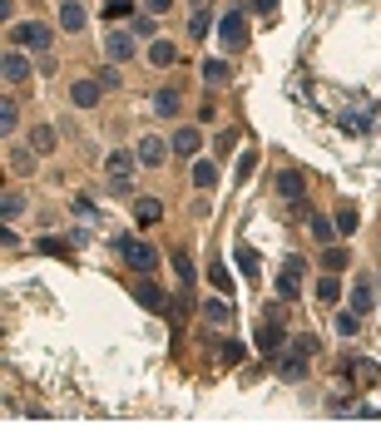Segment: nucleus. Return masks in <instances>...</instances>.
<instances>
[{"label": "nucleus", "mask_w": 381, "mask_h": 445, "mask_svg": "<svg viewBox=\"0 0 381 445\" xmlns=\"http://www.w3.org/2000/svg\"><path fill=\"white\" fill-rule=\"evenodd\" d=\"M134 163H139V158H134L129 149H114V153L104 158V174H109V188H114L119 198H129V193H134Z\"/></svg>", "instance_id": "nucleus-1"}, {"label": "nucleus", "mask_w": 381, "mask_h": 445, "mask_svg": "<svg viewBox=\"0 0 381 445\" xmlns=\"http://www.w3.org/2000/svg\"><path fill=\"white\" fill-rule=\"evenodd\" d=\"M287 342V322L278 317V312H267L262 322H257V331H253V347L262 352V356H272V352H278Z\"/></svg>", "instance_id": "nucleus-2"}, {"label": "nucleus", "mask_w": 381, "mask_h": 445, "mask_svg": "<svg viewBox=\"0 0 381 445\" xmlns=\"http://www.w3.org/2000/svg\"><path fill=\"white\" fill-rule=\"evenodd\" d=\"M218 40H223V50H243L248 45V10H228L218 20Z\"/></svg>", "instance_id": "nucleus-3"}, {"label": "nucleus", "mask_w": 381, "mask_h": 445, "mask_svg": "<svg viewBox=\"0 0 381 445\" xmlns=\"http://www.w3.org/2000/svg\"><path fill=\"white\" fill-rule=\"evenodd\" d=\"M119 252H124V262H129L134 272H154V267H158V252H154L144 238H119Z\"/></svg>", "instance_id": "nucleus-4"}, {"label": "nucleus", "mask_w": 381, "mask_h": 445, "mask_svg": "<svg viewBox=\"0 0 381 445\" xmlns=\"http://www.w3.org/2000/svg\"><path fill=\"white\" fill-rule=\"evenodd\" d=\"M10 40H15V45H25V50H45V45H54L50 25H40V20H20V25L10 30Z\"/></svg>", "instance_id": "nucleus-5"}, {"label": "nucleus", "mask_w": 381, "mask_h": 445, "mask_svg": "<svg viewBox=\"0 0 381 445\" xmlns=\"http://www.w3.org/2000/svg\"><path fill=\"white\" fill-rule=\"evenodd\" d=\"M278 198H287V203L302 213V208H307V179H302L297 169H283V174H278Z\"/></svg>", "instance_id": "nucleus-6"}, {"label": "nucleus", "mask_w": 381, "mask_h": 445, "mask_svg": "<svg viewBox=\"0 0 381 445\" xmlns=\"http://www.w3.org/2000/svg\"><path fill=\"white\" fill-rule=\"evenodd\" d=\"M99 99H104V89H99V80H94V75L70 80V104H75V109H94Z\"/></svg>", "instance_id": "nucleus-7"}, {"label": "nucleus", "mask_w": 381, "mask_h": 445, "mask_svg": "<svg viewBox=\"0 0 381 445\" xmlns=\"http://www.w3.org/2000/svg\"><path fill=\"white\" fill-rule=\"evenodd\" d=\"M302 272H307L302 257H287L283 262V272H278V297H297L302 292Z\"/></svg>", "instance_id": "nucleus-8"}, {"label": "nucleus", "mask_w": 381, "mask_h": 445, "mask_svg": "<svg viewBox=\"0 0 381 445\" xmlns=\"http://www.w3.org/2000/svg\"><path fill=\"white\" fill-rule=\"evenodd\" d=\"M134 302H139V307H149V312H158V307H169V297H163V287L154 282L149 272H144L139 282H134Z\"/></svg>", "instance_id": "nucleus-9"}, {"label": "nucleus", "mask_w": 381, "mask_h": 445, "mask_svg": "<svg viewBox=\"0 0 381 445\" xmlns=\"http://www.w3.org/2000/svg\"><path fill=\"white\" fill-rule=\"evenodd\" d=\"M104 54H109L114 65L134 60V35H124V30H109V35H104Z\"/></svg>", "instance_id": "nucleus-10"}, {"label": "nucleus", "mask_w": 381, "mask_h": 445, "mask_svg": "<svg viewBox=\"0 0 381 445\" xmlns=\"http://www.w3.org/2000/svg\"><path fill=\"white\" fill-rule=\"evenodd\" d=\"M163 153H169V144H163L158 134H144V139H139V163H144V169H158Z\"/></svg>", "instance_id": "nucleus-11"}, {"label": "nucleus", "mask_w": 381, "mask_h": 445, "mask_svg": "<svg viewBox=\"0 0 381 445\" xmlns=\"http://www.w3.org/2000/svg\"><path fill=\"white\" fill-rule=\"evenodd\" d=\"M0 75H6L10 84H20V80H30V60L20 50H6V60H0Z\"/></svg>", "instance_id": "nucleus-12"}, {"label": "nucleus", "mask_w": 381, "mask_h": 445, "mask_svg": "<svg viewBox=\"0 0 381 445\" xmlns=\"http://www.w3.org/2000/svg\"><path fill=\"white\" fill-rule=\"evenodd\" d=\"M307 361H312V356H302L297 347H287V356L278 361V376H283V381H302V376H307Z\"/></svg>", "instance_id": "nucleus-13"}, {"label": "nucleus", "mask_w": 381, "mask_h": 445, "mask_svg": "<svg viewBox=\"0 0 381 445\" xmlns=\"http://www.w3.org/2000/svg\"><path fill=\"white\" fill-rule=\"evenodd\" d=\"M84 6H80V0H65V6H60V30H70V35H80L84 30Z\"/></svg>", "instance_id": "nucleus-14"}, {"label": "nucleus", "mask_w": 381, "mask_h": 445, "mask_svg": "<svg viewBox=\"0 0 381 445\" xmlns=\"http://www.w3.org/2000/svg\"><path fill=\"white\" fill-rule=\"evenodd\" d=\"M174 60H179L174 40H154V45H149V65H154V70H169Z\"/></svg>", "instance_id": "nucleus-15"}, {"label": "nucleus", "mask_w": 381, "mask_h": 445, "mask_svg": "<svg viewBox=\"0 0 381 445\" xmlns=\"http://www.w3.org/2000/svg\"><path fill=\"white\" fill-rule=\"evenodd\" d=\"M332 222H337V233H342V238H352V233L361 228V213H357V203H337V218H332Z\"/></svg>", "instance_id": "nucleus-16"}, {"label": "nucleus", "mask_w": 381, "mask_h": 445, "mask_svg": "<svg viewBox=\"0 0 381 445\" xmlns=\"http://www.w3.org/2000/svg\"><path fill=\"white\" fill-rule=\"evenodd\" d=\"M307 228H312V238H317V243H332V238H342V233H337V222L327 218V213H307Z\"/></svg>", "instance_id": "nucleus-17"}, {"label": "nucleus", "mask_w": 381, "mask_h": 445, "mask_svg": "<svg viewBox=\"0 0 381 445\" xmlns=\"http://www.w3.org/2000/svg\"><path fill=\"white\" fill-rule=\"evenodd\" d=\"M371 307H376V292H371V277H361V282L352 287V312H361V317H366Z\"/></svg>", "instance_id": "nucleus-18"}, {"label": "nucleus", "mask_w": 381, "mask_h": 445, "mask_svg": "<svg viewBox=\"0 0 381 445\" xmlns=\"http://www.w3.org/2000/svg\"><path fill=\"white\" fill-rule=\"evenodd\" d=\"M154 114H158V119H174V114H179V89H158V94H154Z\"/></svg>", "instance_id": "nucleus-19"}, {"label": "nucleus", "mask_w": 381, "mask_h": 445, "mask_svg": "<svg viewBox=\"0 0 381 445\" xmlns=\"http://www.w3.org/2000/svg\"><path fill=\"white\" fill-rule=\"evenodd\" d=\"M342 129H352V134H371V129H376V109H357V114H347Z\"/></svg>", "instance_id": "nucleus-20"}, {"label": "nucleus", "mask_w": 381, "mask_h": 445, "mask_svg": "<svg viewBox=\"0 0 381 445\" xmlns=\"http://www.w3.org/2000/svg\"><path fill=\"white\" fill-rule=\"evenodd\" d=\"M218 183V163L213 158H198L193 163V188H213Z\"/></svg>", "instance_id": "nucleus-21"}, {"label": "nucleus", "mask_w": 381, "mask_h": 445, "mask_svg": "<svg viewBox=\"0 0 381 445\" xmlns=\"http://www.w3.org/2000/svg\"><path fill=\"white\" fill-rule=\"evenodd\" d=\"M317 297H322L327 307H337V302H342V277H332V272H327L322 282H317Z\"/></svg>", "instance_id": "nucleus-22"}, {"label": "nucleus", "mask_w": 381, "mask_h": 445, "mask_svg": "<svg viewBox=\"0 0 381 445\" xmlns=\"http://www.w3.org/2000/svg\"><path fill=\"white\" fill-rule=\"evenodd\" d=\"M203 317H208L213 326H228V322H233V307H228V302H213V297H208V302H203Z\"/></svg>", "instance_id": "nucleus-23"}, {"label": "nucleus", "mask_w": 381, "mask_h": 445, "mask_svg": "<svg viewBox=\"0 0 381 445\" xmlns=\"http://www.w3.org/2000/svg\"><path fill=\"white\" fill-rule=\"evenodd\" d=\"M208 282H213L218 292H223V297H228V292H233V272H228L223 262H208Z\"/></svg>", "instance_id": "nucleus-24"}, {"label": "nucleus", "mask_w": 381, "mask_h": 445, "mask_svg": "<svg viewBox=\"0 0 381 445\" xmlns=\"http://www.w3.org/2000/svg\"><path fill=\"white\" fill-rule=\"evenodd\" d=\"M238 272H243V277H253V282H257V272H262V257H257L253 248H238Z\"/></svg>", "instance_id": "nucleus-25"}, {"label": "nucleus", "mask_w": 381, "mask_h": 445, "mask_svg": "<svg viewBox=\"0 0 381 445\" xmlns=\"http://www.w3.org/2000/svg\"><path fill=\"white\" fill-rule=\"evenodd\" d=\"M203 84H228V60H203Z\"/></svg>", "instance_id": "nucleus-26"}, {"label": "nucleus", "mask_w": 381, "mask_h": 445, "mask_svg": "<svg viewBox=\"0 0 381 445\" xmlns=\"http://www.w3.org/2000/svg\"><path fill=\"white\" fill-rule=\"evenodd\" d=\"M20 213H25V193H0V218L10 222V218H20Z\"/></svg>", "instance_id": "nucleus-27"}, {"label": "nucleus", "mask_w": 381, "mask_h": 445, "mask_svg": "<svg viewBox=\"0 0 381 445\" xmlns=\"http://www.w3.org/2000/svg\"><path fill=\"white\" fill-rule=\"evenodd\" d=\"M15 124H20V109H15V99H6V104H0V134H15Z\"/></svg>", "instance_id": "nucleus-28"}, {"label": "nucleus", "mask_w": 381, "mask_h": 445, "mask_svg": "<svg viewBox=\"0 0 381 445\" xmlns=\"http://www.w3.org/2000/svg\"><path fill=\"white\" fill-rule=\"evenodd\" d=\"M337 331H342V337H357V331H361V312L342 307V312H337Z\"/></svg>", "instance_id": "nucleus-29"}, {"label": "nucleus", "mask_w": 381, "mask_h": 445, "mask_svg": "<svg viewBox=\"0 0 381 445\" xmlns=\"http://www.w3.org/2000/svg\"><path fill=\"white\" fill-rule=\"evenodd\" d=\"M174 153H198V129H174Z\"/></svg>", "instance_id": "nucleus-30"}, {"label": "nucleus", "mask_w": 381, "mask_h": 445, "mask_svg": "<svg viewBox=\"0 0 381 445\" xmlns=\"http://www.w3.org/2000/svg\"><path fill=\"white\" fill-rule=\"evenodd\" d=\"M163 218V203L158 198H139V222H144V228H149V222H158Z\"/></svg>", "instance_id": "nucleus-31"}, {"label": "nucleus", "mask_w": 381, "mask_h": 445, "mask_svg": "<svg viewBox=\"0 0 381 445\" xmlns=\"http://www.w3.org/2000/svg\"><path fill=\"white\" fill-rule=\"evenodd\" d=\"M208 25H213V20H208V10L198 6V10L188 15V35H193V40H203V35H208Z\"/></svg>", "instance_id": "nucleus-32"}, {"label": "nucleus", "mask_w": 381, "mask_h": 445, "mask_svg": "<svg viewBox=\"0 0 381 445\" xmlns=\"http://www.w3.org/2000/svg\"><path fill=\"white\" fill-rule=\"evenodd\" d=\"M30 149H35V153H45V149H54V129H50V124H40V129L30 134Z\"/></svg>", "instance_id": "nucleus-33"}, {"label": "nucleus", "mask_w": 381, "mask_h": 445, "mask_svg": "<svg viewBox=\"0 0 381 445\" xmlns=\"http://www.w3.org/2000/svg\"><path fill=\"white\" fill-rule=\"evenodd\" d=\"M322 262H327V272H342L352 257H347V248H332V243H327V257H322Z\"/></svg>", "instance_id": "nucleus-34"}, {"label": "nucleus", "mask_w": 381, "mask_h": 445, "mask_svg": "<svg viewBox=\"0 0 381 445\" xmlns=\"http://www.w3.org/2000/svg\"><path fill=\"white\" fill-rule=\"evenodd\" d=\"M104 15H109V20H124V15H134V0H104Z\"/></svg>", "instance_id": "nucleus-35"}, {"label": "nucleus", "mask_w": 381, "mask_h": 445, "mask_svg": "<svg viewBox=\"0 0 381 445\" xmlns=\"http://www.w3.org/2000/svg\"><path fill=\"white\" fill-rule=\"evenodd\" d=\"M174 267H179V282L193 287V262H188V252H174Z\"/></svg>", "instance_id": "nucleus-36"}, {"label": "nucleus", "mask_w": 381, "mask_h": 445, "mask_svg": "<svg viewBox=\"0 0 381 445\" xmlns=\"http://www.w3.org/2000/svg\"><path fill=\"white\" fill-rule=\"evenodd\" d=\"M94 80H99V89H119V84H124V80H119V70H114V65H104V70H99V75H94Z\"/></svg>", "instance_id": "nucleus-37"}, {"label": "nucleus", "mask_w": 381, "mask_h": 445, "mask_svg": "<svg viewBox=\"0 0 381 445\" xmlns=\"http://www.w3.org/2000/svg\"><path fill=\"white\" fill-rule=\"evenodd\" d=\"M35 248H40V252H54V257H65V252H70V243H60V238H40Z\"/></svg>", "instance_id": "nucleus-38"}, {"label": "nucleus", "mask_w": 381, "mask_h": 445, "mask_svg": "<svg viewBox=\"0 0 381 445\" xmlns=\"http://www.w3.org/2000/svg\"><path fill=\"white\" fill-rule=\"evenodd\" d=\"M134 35H144V40H154V15H149V10H144V15L134 20Z\"/></svg>", "instance_id": "nucleus-39"}, {"label": "nucleus", "mask_w": 381, "mask_h": 445, "mask_svg": "<svg viewBox=\"0 0 381 445\" xmlns=\"http://www.w3.org/2000/svg\"><path fill=\"white\" fill-rule=\"evenodd\" d=\"M243 352H248L243 342H223V361H243Z\"/></svg>", "instance_id": "nucleus-40"}, {"label": "nucleus", "mask_w": 381, "mask_h": 445, "mask_svg": "<svg viewBox=\"0 0 381 445\" xmlns=\"http://www.w3.org/2000/svg\"><path fill=\"white\" fill-rule=\"evenodd\" d=\"M144 10L149 15H163V10H174V0H144Z\"/></svg>", "instance_id": "nucleus-41"}, {"label": "nucleus", "mask_w": 381, "mask_h": 445, "mask_svg": "<svg viewBox=\"0 0 381 445\" xmlns=\"http://www.w3.org/2000/svg\"><path fill=\"white\" fill-rule=\"evenodd\" d=\"M10 163H15V169H30L35 158H30V149H15V153H10Z\"/></svg>", "instance_id": "nucleus-42"}, {"label": "nucleus", "mask_w": 381, "mask_h": 445, "mask_svg": "<svg viewBox=\"0 0 381 445\" xmlns=\"http://www.w3.org/2000/svg\"><path fill=\"white\" fill-rule=\"evenodd\" d=\"M248 6H253L257 15H272V10H278V0H248Z\"/></svg>", "instance_id": "nucleus-43"}, {"label": "nucleus", "mask_w": 381, "mask_h": 445, "mask_svg": "<svg viewBox=\"0 0 381 445\" xmlns=\"http://www.w3.org/2000/svg\"><path fill=\"white\" fill-rule=\"evenodd\" d=\"M376 287H381V277H376Z\"/></svg>", "instance_id": "nucleus-44"}]
</instances>
